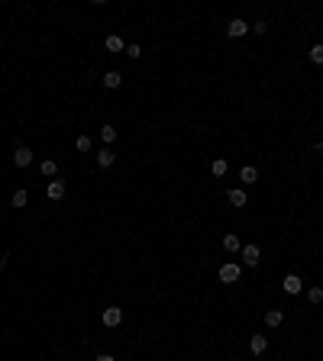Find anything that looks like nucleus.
<instances>
[{
  "instance_id": "7",
  "label": "nucleus",
  "mask_w": 323,
  "mask_h": 361,
  "mask_svg": "<svg viewBox=\"0 0 323 361\" xmlns=\"http://www.w3.org/2000/svg\"><path fill=\"white\" fill-rule=\"evenodd\" d=\"M100 81H104V87H107V91H116V87L123 84V74H120V71H107Z\"/></svg>"
},
{
  "instance_id": "9",
  "label": "nucleus",
  "mask_w": 323,
  "mask_h": 361,
  "mask_svg": "<svg viewBox=\"0 0 323 361\" xmlns=\"http://www.w3.org/2000/svg\"><path fill=\"white\" fill-rule=\"evenodd\" d=\"M249 348H252V355H265L269 338H265V336H252V338H249Z\"/></svg>"
},
{
  "instance_id": "3",
  "label": "nucleus",
  "mask_w": 323,
  "mask_h": 361,
  "mask_svg": "<svg viewBox=\"0 0 323 361\" xmlns=\"http://www.w3.org/2000/svg\"><path fill=\"white\" fill-rule=\"evenodd\" d=\"M246 32H249L246 20H230V23H226V36H230V39H242Z\"/></svg>"
},
{
  "instance_id": "13",
  "label": "nucleus",
  "mask_w": 323,
  "mask_h": 361,
  "mask_svg": "<svg viewBox=\"0 0 323 361\" xmlns=\"http://www.w3.org/2000/svg\"><path fill=\"white\" fill-rule=\"evenodd\" d=\"M104 46H107V52H126V46H123V39H120V36H107Z\"/></svg>"
},
{
  "instance_id": "25",
  "label": "nucleus",
  "mask_w": 323,
  "mask_h": 361,
  "mask_svg": "<svg viewBox=\"0 0 323 361\" xmlns=\"http://www.w3.org/2000/svg\"><path fill=\"white\" fill-rule=\"evenodd\" d=\"M97 361H113V355H97Z\"/></svg>"
},
{
  "instance_id": "21",
  "label": "nucleus",
  "mask_w": 323,
  "mask_h": 361,
  "mask_svg": "<svg viewBox=\"0 0 323 361\" xmlns=\"http://www.w3.org/2000/svg\"><path fill=\"white\" fill-rule=\"evenodd\" d=\"M75 148H78V152H91V136H78Z\"/></svg>"
},
{
  "instance_id": "4",
  "label": "nucleus",
  "mask_w": 323,
  "mask_h": 361,
  "mask_svg": "<svg viewBox=\"0 0 323 361\" xmlns=\"http://www.w3.org/2000/svg\"><path fill=\"white\" fill-rule=\"evenodd\" d=\"M259 262H262V248H259V245H242V265L255 268Z\"/></svg>"
},
{
  "instance_id": "6",
  "label": "nucleus",
  "mask_w": 323,
  "mask_h": 361,
  "mask_svg": "<svg viewBox=\"0 0 323 361\" xmlns=\"http://www.w3.org/2000/svg\"><path fill=\"white\" fill-rule=\"evenodd\" d=\"M13 165H16V168H29V165H32V148L20 145V148L13 152Z\"/></svg>"
},
{
  "instance_id": "8",
  "label": "nucleus",
  "mask_w": 323,
  "mask_h": 361,
  "mask_svg": "<svg viewBox=\"0 0 323 361\" xmlns=\"http://www.w3.org/2000/svg\"><path fill=\"white\" fill-rule=\"evenodd\" d=\"M46 193H49V200H62L65 197V181H49Z\"/></svg>"
},
{
  "instance_id": "22",
  "label": "nucleus",
  "mask_w": 323,
  "mask_h": 361,
  "mask_svg": "<svg viewBox=\"0 0 323 361\" xmlns=\"http://www.w3.org/2000/svg\"><path fill=\"white\" fill-rule=\"evenodd\" d=\"M307 300H310V303H323V287H310Z\"/></svg>"
},
{
  "instance_id": "16",
  "label": "nucleus",
  "mask_w": 323,
  "mask_h": 361,
  "mask_svg": "<svg viewBox=\"0 0 323 361\" xmlns=\"http://www.w3.org/2000/svg\"><path fill=\"white\" fill-rule=\"evenodd\" d=\"M223 248H226V252H239V236H236V232H226V236H223Z\"/></svg>"
},
{
  "instance_id": "14",
  "label": "nucleus",
  "mask_w": 323,
  "mask_h": 361,
  "mask_svg": "<svg viewBox=\"0 0 323 361\" xmlns=\"http://www.w3.org/2000/svg\"><path fill=\"white\" fill-rule=\"evenodd\" d=\"M113 162H116V155L110 152V148H104V152H97V165H100V168H110V165H113Z\"/></svg>"
},
{
  "instance_id": "20",
  "label": "nucleus",
  "mask_w": 323,
  "mask_h": 361,
  "mask_svg": "<svg viewBox=\"0 0 323 361\" xmlns=\"http://www.w3.org/2000/svg\"><path fill=\"white\" fill-rule=\"evenodd\" d=\"M100 139H104V142H107V145H110V142H113V139H116V129H113V126H100Z\"/></svg>"
},
{
  "instance_id": "2",
  "label": "nucleus",
  "mask_w": 323,
  "mask_h": 361,
  "mask_svg": "<svg viewBox=\"0 0 323 361\" xmlns=\"http://www.w3.org/2000/svg\"><path fill=\"white\" fill-rule=\"evenodd\" d=\"M220 281H223V284H236L239 281V265H233V262L220 265Z\"/></svg>"
},
{
  "instance_id": "12",
  "label": "nucleus",
  "mask_w": 323,
  "mask_h": 361,
  "mask_svg": "<svg viewBox=\"0 0 323 361\" xmlns=\"http://www.w3.org/2000/svg\"><path fill=\"white\" fill-rule=\"evenodd\" d=\"M281 319H285V316H281V310H269V313H265V326H271V329H278V326H281Z\"/></svg>"
},
{
  "instance_id": "17",
  "label": "nucleus",
  "mask_w": 323,
  "mask_h": 361,
  "mask_svg": "<svg viewBox=\"0 0 323 361\" xmlns=\"http://www.w3.org/2000/svg\"><path fill=\"white\" fill-rule=\"evenodd\" d=\"M226 168H230V165H226V158H214V165H210L214 177H223V174H226Z\"/></svg>"
},
{
  "instance_id": "5",
  "label": "nucleus",
  "mask_w": 323,
  "mask_h": 361,
  "mask_svg": "<svg viewBox=\"0 0 323 361\" xmlns=\"http://www.w3.org/2000/svg\"><path fill=\"white\" fill-rule=\"evenodd\" d=\"M281 290L294 297V293H300V290H304V281H300L297 274H285V281H281Z\"/></svg>"
},
{
  "instance_id": "15",
  "label": "nucleus",
  "mask_w": 323,
  "mask_h": 361,
  "mask_svg": "<svg viewBox=\"0 0 323 361\" xmlns=\"http://www.w3.org/2000/svg\"><path fill=\"white\" fill-rule=\"evenodd\" d=\"M10 203H13L16 210H23L26 203H29V193H26V191H13V197H10Z\"/></svg>"
},
{
  "instance_id": "24",
  "label": "nucleus",
  "mask_w": 323,
  "mask_h": 361,
  "mask_svg": "<svg viewBox=\"0 0 323 361\" xmlns=\"http://www.w3.org/2000/svg\"><path fill=\"white\" fill-rule=\"evenodd\" d=\"M123 55H130V58H133V62H136V58H139V55H142V48H139V46H126V52Z\"/></svg>"
},
{
  "instance_id": "10",
  "label": "nucleus",
  "mask_w": 323,
  "mask_h": 361,
  "mask_svg": "<svg viewBox=\"0 0 323 361\" xmlns=\"http://www.w3.org/2000/svg\"><path fill=\"white\" fill-rule=\"evenodd\" d=\"M226 197H230V203H233V207H246V203H249L246 191H239V187H233V191L226 193Z\"/></svg>"
},
{
  "instance_id": "19",
  "label": "nucleus",
  "mask_w": 323,
  "mask_h": 361,
  "mask_svg": "<svg viewBox=\"0 0 323 361\" xmlns=\"http://www.w3.org/2000/svg\"><path fill=\"white\" fill-rule=\"evenodd\" d=\"M307 58H310V62H314V65H323V46H320V42H317V46H310Z\"/></svg>"
},
{
  "instance_id": "23",
  "label": "nucleus",
  "mask_w": 323,
  "mask_h": 361,
  "mask_svg": "<svg viewBox=\"0 0 323 361\" xmlns=\"http://www.w3.org/2000/svg\"><path fill=\"white\" fill-rule=\"evenodd\" d=\"M249 29H252V32H259V36H265V32H269V23H265V20H255V23L249 26Z\"/></svg>"
},
{
  "instance_id": "11",
  "label": "nucleus",
  "mask_w": 323,
  "mask_h": 361,
  "mask_svg": "<svg viewBox=\"0 0 323 361\" xmlns=\"http://www.w3.org/2000/svg\"><path fill=\"white\" fill-rule=\"evenodd\" d=\"M239 177H242V184H255V181H259V171H255L252 165H246V168L239 171Z\"/></svg>"
},
{
  "instance_id": "1",
  "label": "nucleus",
  "mask_w": 323,
  "mask_h": 361,
  "mask_svg": "<svg viewBox=\"0 0 323 361\" xmlns=\"http://www.w3.org/2000/svg\"><path fill=\"white\" fill-rule=\"evenodd\" d=\"M100 319H104L107 329H116V326L123 323V310H120V307H107L104 313H100Z\"/></svg>"
},
{
  "instance_id": "18",
  "label": "nucleus",
  "mask_w": 323,
  "mask_h": 361,
  "mask_svg": "<svg viewBox=\"0 0 323 361\" xmlns=\"http://www.w3.org/2000/svg\"><path fill=\"white\" fill-rule=\"evenodd\" d=\"M39 171H42V174H46V177H55V174H58V165H55L52 158H46V162L39 165Z\"/></svg>"
}]
</instances>
